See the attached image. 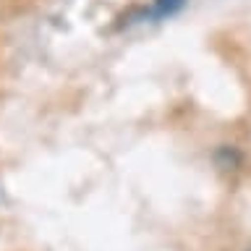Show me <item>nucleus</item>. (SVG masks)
<instances>
[{
    "label": "nucleus",
    "instance_id": "f257e3e1",
    "mask_svg": "<svg viewBox=\"0 0 251 251\" xmlns=\"http://www.w3.org/2000/svg\"><path fill=\"white\" fill-rule=\"evenodd\" d=\"M183 3H186V0H154V16H160V19L173 16L176 11L183 8Z\"/></svg>",
    "mask_w": 251,
    "mask_h": 251
}]
</instances>
